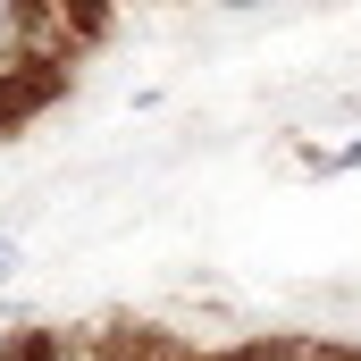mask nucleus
Wrapping results in <instances>:
<instances>
[{
    "mask_svg": "<svg viewBox=\"0 0 361 361\" xmlns=\"http://www.w3.org/2000/svg\"><path fill=\"white\" fill-rule=\"evenodd\" d=\"M59 51V0H0V92Z\"/></svg>",
    "mask_w": 361,
    "mask_h": 361,
    "instance_id": "obj_1",
    "label": "nucleus"
},
{
    "mask_svg": "<svg viewBox=\"0 0 361 361\" xmlns=\"http://www.w3.org/2000/svg\"><path fill=\"white\" fill-rule=\"evenodd\" d=\"M0 361H59V353H51L34 328H0Z\"/></svg>",
    "mask_w": 361,
    "mask_h": 361,
    "instance_id": "obj_2",
    "label": "nucleus"
},
{
    "mask_svg": "<svg viewBox=\"0 0 361 361\" xmlns=\"http://www.w3.org/2000/svg\"><path fill=\"white\" fill-rule=\"evenodd\" d=\"M17 277V235H0V286Z\"/></svg>",
    "mask_w": 361,
    "mask_h": 361,
    "instance_id": "obj_3",
    "label": "nucleus"
},
{
    "mask_svg": "<svg viewBox=\"0 0 361 361\" xmlns=\"http://www.w3.org/2000/svg\"><path fill=\"white\" fill-rule=\"evenodd\" d=\"M219 8H252V0H219Z\"/></svg>",
    "mask_w": 361,
    "mask_h": 361,
    "instance_id": "obj_4",
    "label": "nucleus"
},
{
    "mask_svg": "<svg viewBox=\"0 0 361 361\" xmlns=\"http://www.w3.org/2000/svg\"><path fill=\"white\" fill-rule=\"evenodd\" d=\"M353 361H361V353H353Z\"/></svg>",
    "mask_w": 361,
    "mask_h": 361,
    "instance_id": "obj_5",
    "label": "nucleus"
}]
</instances>
